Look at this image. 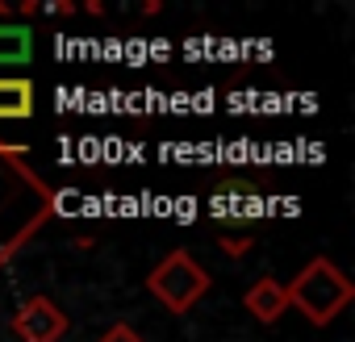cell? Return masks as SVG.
Instances as JSON below:
<instances>
[{"label": "cell", "mask_w": 355, "mask_h": 342, "mask_svg": "<svg viewBox=\"0 0 355 342\" xmlns=\"http://www.w3.org/2000/svg\"><path fill=\"white\" fill-rule=\"evenodd\" d=\"M34 55V30L30 26H13V21H0V63L5 67H21Z\"/></svg>", "instance_id": "cell-8"}, {"label": "cell", "mask_w": 355, "mask_h": 342, "mask_svg": "<svg viewBox=\"0 0 355 342\" xmlns=\"http://www.w3.org/2000/svg\"><path fill=\"white\" fill-rule=\"evenodd\" d=\"M146 292L167 309V313H189L205 292H209V271L189 255V251H167L150 271H146Z\"/></svg>", "instance_id": "cell-3"}, {"label": "cell", "mask_w": 355, "mask_h": 342, "mask_svg": "<svg viewBox=\"0 0 355 342\" xmlns=\"http://www.w3.org/2000/svg\"><path fill=\"white\" fill-rule=\"evenodd\" d=\"M243 309H247L255 321H263V325L280 321V317H284V309H288L284 284H280V280H272V276H259V280L243 292Z\"/></svg>", "instance_id": "cell-6"}, {"label": "cell", "mask_w": 355, "mask_h": 342, "mask_svg": "<svg viewBox=\"0 0 355 342\" xmlns=\"http://www.w3.org/2000/svg\"><path fill=\"white\" fill-rule=\"evenodd\" d=\"M55 217V188L34 171L26 146L0 138V267H9Z\"/></svg>", "instance_id": "cell-1"}, {"label": "cell", "mask_w": 355, "mask_h": 342, "mask_svg": "<svg viewBox=\"0 0 355 342\" xmlns=\"http://www.w3.org/2000/svg\"><path fill=\"white\" fill-rule=\"evenodd\" d=\"M284 296H288L293 309L305 313V321L330 325V321L355 300V284L347 280V271H343L334 259L318 255V259H309V263L293 276V284L284 288Z\"/></svg>", "instance_id": "cell-2"}, {"label": "cell", "mask_w": 355, "mask_h": 342, "mask_svg": "<svg viewBox=\"0 0 355 342\" xmlns=\"http://www.w3.org/2000/svg\"><path fill=\"white\" fill-rule=\"evenodd\" d=\"M255 238H259V217H255V209L243 205V201L218 197V246H222L230 259H239V255H247V251L255 246Z\"/></svg>", "instance_id": "cell-5"}, {"label": "cell", "mask_w": 355, "mask_h": 342, "mask_svg": "<svg viewBox=\"0 0 355 342\" xmlns=\"http://www.w3.org/2000/svg\"><path fill=\"white\" fill-rule=\"evenodd\" d=\"M38 109L34 80L26 75H0V121H30Z\"/></svg>", "instance_id": "cell-7"}, {"label": "cell", "mask_w": 355, "mask_h": 342, "mask_svg": "<svg viewBox=\"0 0 355 342\" xmlns=\"http://www.w3.org/2000/svg\"><path fill=\"white\" fill-rule=\"evenodd\" d=\"M67 313L51 300V296H30L17 313H13V334L17 342H59L67 334Z\"/></svg>", "instance_id": "cell-4"}, {"label": "cell", "mask_w": 355, "mask_h": 342, "mask_svg": "<svg viewBox=\"0 0 355 342\" xmlns=\"http://www.w3.org/2000/svg\"><path fill=\"white\" fill-rule=\"evenodd\" d=\"M101 342H142V334H138L134 325H125V321H117V325H109V330L101 334Z\"/></svg>", "instance_id": "cell-9"}]
</instances>
